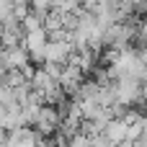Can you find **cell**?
Masks as SVG:
<instances>
[{
    "instance_id": "cell-10",
    "label": "cell",
    "mask_w": 147,
    "mask_h": 147,
    "mask_svg": "<svg viewBox=\"0 0 147 147\" xmlns=\"http://www.w3.org/2000/svg\"><path fill=\"white\" fill-rule=\"evenodd\" d=\"M0 147H5V142H0Z\"/></svg>"
},
{
    "instance_id": "cell-4",
    "label": "cell",
    "mask_w": 147,
    "mask_h": 147,
    "mask_svg": "<svg viewBox=\"0 0 147 147\" xmlns=\"http://www.w3.org/2000/svg\"><path fill=\"white\" fill-rule=\"evenodd\" d=\"M39 142H41V134L28 124H23L18 129H10L8 137H5V147H39Z\"/></svg>"
},
{
    "instance_id": "cell-3",
    "label": "cell",
    "mask_w": 147,
    "mask_h": 147,
    "mask_svg": "<svg viewBox=\"0 0 147 147\" xmlns=\"http://www.w3.org/2000/svg\"><path fill=\"white\" fill-rule=\"evenodd\" d=\"M75 47L70 39H49L44 47V65H65L70 62Z\"/></svg>"
},
{
    "instance_id": "cell-6",
    "label": "cell",
    "mask_w": 147,
    "mask_h": 147,
    "mask_svg": "<svg viewBox=\"0 0 147 147\" xmlns=\"http://www.w3.org/2000/svg\"><path fill=\"white\" fill-rule=\"evenodd\" d=\"M65 147H90V137H85V134L75 132V134L67 140V145H65Z\"/></svg>"
},
{
    "instance_id": "cell-5",
    "label": "cell",
    "mask_w": 147,
    "mask_h": 147,
    "mask_svg": "<svg viewBox=\"0 0 147 147\" xmlns=\"http://www.w3.org/2000/svg\"><path fill=\"white\" fill-rule=\"evenodd\" d=\"M103 134H106V140H109L111 145H116V142L127 140V124H124L119 116H111V121L103 127Z\"/></svg>"
},
{
    "instance_id": "cell-2",
    "label": "cell",
    "mask_w": 147,
    "mask_h": 147,
    "mask_svg": "<svg viewBox=\"0 0 147 147\" xmlns=\"http://www.w3.org/2000/svg\"><path fill=\"white\" fill-rule=\"evenodd\" d=\"M59 124H62V114H59V109L57 106H41L39 109V114H36V119H34V129L41 134V137H52L57 129H59Z\"/></svg>"
},
{
    "instance_id": "cell-8",
    "label": "cell",
    "mask_w": 147,
    "mask_h": 147,
    "mask_svg": "<svg viewBox=\"0 0 147 147\" xmlns=\"http://www.w3.org/2000/svg\"><path fill=\"white\" fill-rule=\"evenodd\" d=\"M80 5H83V10H93L98 5V0H80Z\"/></svg>"
},
{
    "instance_id": "cell-9",
    "label": "cell",
    "mask_w": 147,
    "mask_h": 147,
    "mask_svg": "<svg viewBox=\"0 0 147 147\" xmlns=\"http://www.w3.org/2000/svg\"><path fill=\"white\" fill-rule=\"evenodd\" d=\"M137 10H140V13H142V16H147V0H142V3H140V5H137Z\"/></svg>"
},
{
    "instance_id": "cell-7",
    "label": "cell",
    "mask_w": 147,
    "mask_h": 147,
    "mask_svg": "<svg viewBox=\"0 0 147 147\" xmlns=\"http://www.w3.org/2000/svg\"><path fill=\"white\" fill-rule=\"evenodd\" d=\"M90 147H114L109 140H106V134L101 132V134H96V137H90Z\"/></svg>"
},
{
    "instance_id": "cell-1",
    "label": "cell",
    "mask_w": 147,
    "mask_h": 147,
    "mask_svg": "<svg viewBox=\"0 0 147 147\" xmlns=\"http://www.w3.org/2000/svg\"><path fill=\"white\" fill-rule=\"evenodd\" d=\"M47 41H49V34L44 31V26L23 28L21 47L28 52V59H31V62H44V47H47Z\"/></svg>"
}]
</instances>
